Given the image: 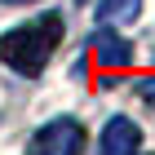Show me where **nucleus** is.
I'll use <instances>...</instances> for the list:
<instances>
[{"mask_svg":"<svg viewBox=\"0 0 155 155\" xmlns=\"http://www.w3.org/2000/svg\"><path fill=\"white\" fill-rule=\"evenodd\" d=\"M58 45H62V13H40L0 36V62L18 75H40Z\"/></svg>","mask_w":155,"mask_h":155,"instance_id":"nucleus-1","label":"nucleus"},{"mask_svg":"<svg viewBox=\"0 0 155 155\" xmlns=\"http://www.w3.org/2000/svg\"><path fill=\"white\" fill-rule=\"evenodd\" d=\"M80 151H84V129L75 120H49L27 142V155H80Z\"/></svg>","mask_w":155,"mask_h":155,"instance_id":"nucleus-2","label":"nucleus"},{"mask_svg":"<svg viewBox=\"0 0 155 155\" xmlns=\"http://www.w3.org/2000/svg\"><path fill=\"white\" fill-rule=\"evenodd\" d=\"M137 146H142V133H137V124L129 115L107 120V129H102V155H137Z\"/></svg>","mask_w":155,"mask_h":155,"instance_id":"nucleus-3","label":"nucleus"},{"mask_svg":"<svg viewBox=\"0 0 155 155\" xmlns=\"http://www.w3.org/2000/svg\"><path fill=\"white\" fill-rule=\"evenodd\" d=\"M93 58L102 62V67H124V62L133 58V49H129V40H120L111 27H102L93 36Z\"/></svg>","mask_w":155,"mask_h":155,"instance_id":"nucleus-4","label":"nucleus"},{"mask_svg":"<svg viewBox=\"0 0 155 155\" xmlns=\"http://www.w3.org/2000/svg\"><path fill=\"white\" fill-rule=\"evenodd\" d=\"M142 13V0H102L97 5V22L102 27H129Z\"/></svg>","mask_w":155,"mask_h":155,"instance_id":"nucleus-5","label":"nucleus"},{"mask_svg":"<svg viewBox=\"0 0 155 155\" xmlns=\"http://www.w3.org/2000/svg\"><path fill=\"white\" fill-rule=\"evenodd\" d=\"M137 89H142V97H146V102H151V107H155V75H146V80L137 84Z\"/></svg>","mask_w":155,"mask_h":155,"instance_id":"nucleus-6","label":"nucleus"},{"mask_svg":"<svg viewBox=\"0 0 155 155\" xmlns=\"http://www.w3.org/2000/svg\"><path fill=\"white\" fill-rule=\"evenodd\" d=\"M0 5H36V0H0Z\"/></svg>","mask_w":155,"mask_h":155,"instance_id":"nucleus-7","label":"nucleus"}]
</instances>
